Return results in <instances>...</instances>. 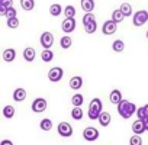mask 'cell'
<instances>
[{"label": "cell", "mask_w": 148, "mask_h": 145, "mask_svg": "<svg viewBox=\"0 0 148 145\" xmlns=\"http://www.w3.org/2000/svg\"><path fill=\"white\" fill-rule=\"evenodd\" d=\"M3 116L5 118H8V119H12L13 116H15V107L13 106H5L3 107Z\"/></svg>", "instance_id": "30"}, {"label": "cell", "mask_w": 148, "mask_h": 145, "mask_svg": "<svg viewBox=\"0 0 148 145\" xmlns=\"http://www.w3.org/2000/svg\"><path fill=\"white\" fill-rule=\"evenodd\" d=\"M147 129H145V125H144V120H135L134 123H132V132H134V135H141V133H144Z\"/></svg>", "instance_id": "12"}, {"label": "cell", "mask_w": 148, "mask_h": 145, "mask_svg": "<svg viewBox=\"0 0 148 145\" xmlns=\"http://www.w3.org/2000/svg\"><path fill=\"white\" fill-rule=\"evenodd\" d=\"M109 100H110V103L112 105H119V103H122V93H121V90H118V89H115V90H112L110 92V94H109Z\"/></svg>", "instance_id": "11"}, {"label": "cell", "mask_w": 148, "mask_h": 145, "mask_svg": "<svg viewBox=\"0 0 148 145\" xmlns=\"http://www.w3.org/2000/svg\"><path fill=\"white\" fill-rule=\"evenodd\" d=\"M119 9H121V12L123 13L125 18H126V16H132V13H134V12H132V6H131L129 3H122Z\"/></svg>", "instance_id": "23"}, {"label": "cell", "mask_w": 148, "mask_h": 145, "mask_svg": "<svg viewBox=\"0 0 148 145\" xmlns=\"http://www.w3.org/2000/svg\"><path fill=\"white\" fill-rule=\"evenodd\" d=\"M83 138L86 141H89V142H93V141H96L99 138V131L96 128H93V126H87L83 131Z\"/></svg>", "instance_id": "6"}, {"label": "cell", "mask_w": 148, "mask_h": 145, "mask_svg": "<svg viewBox=\"0 0 148 145\" xmlns=\"http://www.w3.org/2000/svg\"><path fill=\"white\" fill-rule=\"evenodd\" d=\"M80 5H82V9L86 12V13H92L93 9H95V0H80Z\"/></svg>", "instance_id": "14"}, {"label": "cell", "mask_w": 148, "mask_h": 145, "mask_svg": "<svg viewBox=\"0 0 148 145\" xmlns=\"http://www.w3.org/2000/svg\"><path fill=\"white\" fill-rule=\"evenodd\" d=\"M132 22L135 26H142L144 23L148 22V12L147 10H138L132 16Z\"/></svg>", "instance_id": "3"}, {"label": "cell", "mask_w": 148, "mask_h": 145, "mask_svg": "<svg viewBox=\"0 0 148 145\" xmlns=\"http://www.w3.org/2000/svg\"><path fill=\"white\" fill-rule=\"evenodd\" d=\"M15 58H16V51L13 48H6L3 51V60L6 62H12V61H15Z\"/></svg>", "instance_id": "15"}, {"label": "cell", "mask_w": 148, "mask_h": 145, "mask_svg": "<svg viewBox=\"0 0 148 145\" xmlns=\"http://www.w3.org/2000/svg\"><path fill=\"white\" fill-rule=\"evenodd\" d=\"M0 145H13V142L9 141V139H3L2 142H0Z\"/></svg>", "instance_id": "38"}, {"label": "cell", "mask_w": 148, "mask_h": 145, "mask_svg": "<svg viewBox=\"0 0 148 145\" xmlns=\"http://www.w3.org/2000/svg\"><path fill=\"white\" fill-rule=\"evenodd\" d=\"M102 112H103L102 100H100V99H97V97H95V99L90 102V105H89V112H87L89 119H92V120L99 119V116L102 115Z\"/></svg>", "instance_id": "2"}, {"label": "cell", "mask_w": 148, "mask_h": 145, "mask_svg": "<svg viewBox=\"0 0 148 145\" xmlns=\"http://www.w3.org/2000/svg\"><path fill=\"white\" fill-rule=\"evenodd\" d=\"M39 126H41V129H42V131L48 132V131H51V129H52V120H51V119H48V118H45V119H42V120H41Z\"/></svg>", "instance_id": "26"}, {"label": "cell", "mask_w": 148, "mask_h": 145, "mask_svg": "<svg viewBox=\"0 0 148 145\" xmlns=\"http://www.w3.org/2000/svg\"><path fill=\"white\" fill-rule=\"evenodd\" d=\"M144 125H145V129L148 131V118H145V119H144Z\"/></svg>", "instance_id": "39"}, {"label": "cell", "mask_w": 148, "mask_h": 145, "mask_svg": "<svg viewBox=\"0 0 148 145\" xmlns=\"http://www.w3.org/2000/svg\"><path fill=\"white\" fill-rule=\"evenodd\" d=\"M35 57H36L35 48H31V47H28V48H25V49H23V58H25L28 62H32V61L35 60Z\"/></svg>", "instance_id": "16"}, {"label": "cell", "mask_w": 148, "mask_h": 145, "mask_svg": "<svg viewBox=\"0 0 148 145\" xmlns=\"http://www.w3.org/2000/svg\"><path fill=\"white\" fill-rule=\"evenodd\" d=\"M0 8H5V9L13 8V0H0Z\"/></svg>", "instance_id": "35"}, {"label": "cell", "mask_w": 148, "mask_h": 145, "mask_svg": "<svg viewBox=\"0 0 148 145\" xmlns=\"http://www.w3.org/2000/svg\"><path fill=\"white\" fill-rule=\"evenodd\" d=\"M136 106L132 103V102H128V100H122V103L118 105V113L123 118V119H129L134 113H136Z\"/></svg>", "instance_id": "1"}, {"label": "cell", "mask_w": 148, "mask_h": 145, "mask_svg": "<svg viewBox=\"0 0 148 145\" xmlns=\"http://www.w3.org/2000/svg\"><path fill=\"white\" fill-rule=\"evenodd\" d=\"M136 116H138V119H139V120H144V119L147 118V113H145L144 106H142V107H139V109L136 110Z\"/></svg>", "instance_id": "37"}, {"label": "cell", "mask_w": 148, "mask_h": 145, "mask_svg": "<svg viewBox=\"0 0 148 145\" xmlns=\"http://www.w3.org/2000/svg\"><path fill=\"white\" fill-rule=\"evenodd\" d=\"M60 45H61V48H64V49H68L71 45H73V39H71V36H62L61 39H60Z\"/></svg>", "instance_id": "24"}, {"label": "cell", "mask_w": 148, "mask_h": 145, "mask_svg": "<svg viewBox=\"0 0 148 145\" xmlns=\"http://www.w3.org/2000/svg\"><path fill=\"white\" fill-rule=\"evenodd\" d=\"M147 38H148V31H147Z\"/></svg>", "instance_id": "41"}, {"label": "cell", "mask_w": 148, "mask_h": 145, "mask_svg": "<svg viewBox=\"0 0 148 145\" xmlns=\"http://www.w3.org/2000/svg\"><path fill=\"white\" fill-rule=\"evenodd\" d=\"M62 76H64V71H62L61 67H52V68L48 71V79H49V81H52V83H58V81L62 79Z\"/></svg>", "instance_id": "4"}, {"label": "cell", "mask_w": 148, "mask_h": 145, "mask_svg": "<svg viewBox=\"0 0 148 145\" xmlns=\"http://www.w3.org/2000/svg\"><path fill=\"white\" fill-rule=\"evenodd\" d=\"M61 29L64 34H71L74 29H76V19L71 18V19H64L61 23Z\"/></svg>", "instance_id": "9"}, {"label": "cell", "mask_w": 148, "mask_h": 145, "mask_svg": "<svg viewBox=\"0 0 148 145\" xmlns=\"http://www.w3.org/2000/svg\"><path fill=\"white\" fill-rule=\"evenodd\" d=\"M52 58H54V54H52L51 49H44V51H42V54H41V60H42L44 62H51Z\"/></svg>", "instance_id": "25"}, {"label": "cell", "mask_w": 148, "mask_h": 145, "mask_svg": "<svg viewBox=\"0 0 148 145\" xmlns=\"http://www.w3.org/2000/svg\"><path fill=\"white\" fill-rule=\"evenodd\" d=\"M8 26L10 29H16L19 26V19L18 18H13V19H8Z\"/></svg>", "instance_id": "34"}, {"label": "cell", "mask_w": 148, "mask_h": 145, "mask_svg": "<svg viewBox=\"0 0 148 145\" xmlns=\"http://www.w3.org/2000/svg\"><path fill=\"white\" fill-rule=\"evenodd\" d=\"M83 102H84V97L82 96V94H74L73 97H71V103H73V106L74 107H82V105H83Z\"/></svg>", "instance_id": "20"}, {"label": "cell", "mask_w": 148, "mask_h": 145, "mask_svg": "<svg viewBox=\"0 0 148 145\" xmlns=\"http://www.w3.org/2000/svg\"><path fill=\"white\" fill-rule=\"evenodd\" d=\"M99 123L103 126V128H106V126H109L110 125V120H112V118H110V113L109 112H102V115L99 116Z\"/></svg>", "instance_id": "18"}, {"label": "cell", "mask_w": 148, "mask_h": 145, "mask_svg": "<svg viewBox=\"0 0 148 145\" xmlns=\"http://www.w3.org/2000/svg\"><path fill=\"white\" fill-rule=\"evenodd\" d=\"M83 109L82 107H73V110H71V118L73 119H76V120H80V119H83Z\"/></svg>", "instance_id": "28"}, {"label": "cell", "mask_w": 148, "mask_h": 145, "mask_svg": "<svg viewBox=\"0 0 148 145\" xmlns=\"http://www.w3.org/2000/svg\"><path fill=\"white\" fill-rule=\"evenodd\" d=\"M52 44H54V35L51 32H42V35H41V45H42V48L49 49L52 47Z\"/></svg>", "instance_id": "7"}, {"label": "cell", "mask_w": 148, "mask_h": 145, "mask_svg": "<svg viewBox=\"0 0 148 145\" xmlns=\"http://www.w3.org/2000/svg\"><path fill=\"white\" fill-rule=\"evenodd\" d=\"M116 29H118V23L113 22L112 19L110 21H106L103 23V26H102V31H103L105 35H113L116 32Z\"/></svg>", "instance_id": "10"}, {"label": "cell", "mask_w": 148, "mask_h": 145, "mask_svg": "<svg viewBox=\"0 0 148 145\" xmlns=\"http://www.w3.org/2000/svg\"><path fill=\"white\" fill-rule=\"evenodd\" d=\"M112 49H113L115 52H122V51L125 49V44H123V41L116 39V41L112 44Z\"/></svg>", "instance_id": "29"}, {"label": "cell", "mask_w": 148, "mask_h": 145, "mask_svg": "<svg viewBox=\"0 0 148 145\" xmlns=\"http://www.w3.org/2000/svg\"><path fill=\"white\" fill-rule=\"evenodd\" d=\"M16 13H18L16 9H15V8H10V9L6 10V18H8V19H13V18H16Z\"/></svg>", "instance_id": "36"}, {"label": "cell", "mask_w": 148, "mask_h": 145, "mask_svg": "<svg viewBox=\"0 0 148 145\" xmlns=\"http://www.w3.org/2000/svg\"><path fill=\"white\" fill-rule=\"evenodd\" d=\"M49 13H51L54 18H57V16H60V15H64V10H62V8H61L60 3H54V5L49 6Z\"/></svg>", "instance_id": "19"}, {"label": "cell", "mask_w": 148, "mask_h": 145, "mask_svg": "<svg viewBox=\"0 0 148 145\" xmlns=\"http://www.w3.org/2000/svg\"><path fill=\"white\" fill-rule=\"evenodd\" d=\"M144 109H145V113H147V118H148V103L144 106Z\"/></svg>", "instance_id": "40"}, {"label": "cell", "mask_w": 148, "mask_h": 145, "mask_svg": "<svg viewBox=\"0 0 148 145\" xmlns=\"http://www.w3.org/2000/svg\"><path fill=\"white\" fill-rule=\"evenodd\" d=\"M47 109V100L44 97H38L32 102V110L35 113H42Z\"/></svg>", "instance_id": "8"}, {"label": "cell", "mask_w": 148, "mask_h": 145, "mask_svg": "<svg viewBox=\"0 0 148 145\" xmlns=\"http://www.w3.org/2000/svg\"><path fill=\"white\" fill-rule=\"evenodd\" d=\"M82 86H83V79L80 76H74L70 79V87L73 90H79V89H82Z\"/></svg>", "instance_id": "13"}, {"label": "cell", "mask_w": 148, "mask_h": 145, "mask_svg": "<svg viewBox=\"0 0 148 145\" xmlns=\"http://www.w3.org/2000/svg\"><path fill=\"white\" fill-rule=\"evenodd\" d=\"M96 29H97V23H96V21L95 22H90V23H87V25H84V31H86V34H95L96 32Z\"/></svg>", "instance_id": "31"}, {"label": "cell", "mask_w": 148, "mask_h": 145, "mask_svg": "<svg viewBox=\"0 0 148 145\" xmlns=\"http://www.w3.org/2000/svg\"><path fill=\"white\" fill-rule=\"evenodd\" d=\"M25 99H26V90L25 89L19 87L13 92V100L15 102H23Z\"/></svg>", "instance_id": "17"}, {"label": "cell", "mask_w": 148, "mask_h": 145, "mask_svg": "<svg viewBox=\"0 0 148 145\" xmlns=\"http://www.w3.org/2000/svg\"><path fill=\"white\" fill-rule=\"evenodd\" d=\"M21 6L23 10H32L35 8V0H21Z\"/></svg>", "instance_id": "27"}, {"label": "cell", "mask_w": 148, "mask_h": 145, "mask_svg": "<svg viewBox=\"0 0 148 145\" xmlns=\"http://www.w3.org/2000/svg\"><path fill=\"white\" fill-rule=\"evenodd\" d=\"M57 129H58V135L62 136V138H68V136L73 135V126L68 122H61Z\"/></svg>", "instance_id": "5"}, {"label": "cell", "mask_w": 148, "mask_h": 145, "mask_svg": "<svg viewBox=\"0 0 148 145\" xmlns=\"http://www.w3.org/2000/svg\"><path fill=\"white\" fill-rule=\"evenodd\" d=\"M64 16H65V19L74 18V16H76V8L71 6V5L65 6V8H64Z\"/></svg>", "instance_id": "21"}, {"label": "cell", "mask_w": 148, "mask_h": 145, "mask_svg": "<svg viewBox=\"0 0 148 145\" xmlns=\"http://www.w3.org/2000/svg\"><path fill=\"white\" fill-rule=\"evenodd\" d=\"M83 25H87V23H90V22H95L96 21V18H95V15L93 13H86L84 16H83Z\"/></svg>", "instance_id": "33"}, {"label": "cell", "mask_w": 148, "mask_h": 145, "mask_svg": "<svg viewBox=\"0 0 148 145\" xmlns=\"http://www.w3.org/2000/svg\"><path fill=\"white\" fill-rule=\"evenodd\" d=\"M129 145H142L141 135H132L131 139H129Z\"/></svg>", "instance_id": "32"}, {"label": "cell", "mask_w": 148, "mask_h": 145, "mask_svg": "<svg viewBox=\"0 0 148 145\" xmlns=\"http://www.w3.org/2000/svg\"><path fill=\"white\" fill-rule=\"evenodd\" d=\"M123 19H125V16H123V13L121 12V9H115V10L112 12V21H113V22L121 23Z\"/></svg>", "instance_id": "22"}]
</instances>
